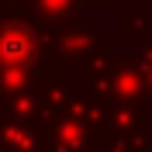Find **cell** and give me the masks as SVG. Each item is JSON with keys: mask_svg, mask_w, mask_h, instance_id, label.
Returning a JSON list of instances; mask_svg holds the SVG:
<instances>
[{"mask_svg": "<svg viewBox=\"0 0 152 152\" xmlns=\"http://www.w3.org/2000/svg\"><path fill=\"white\" fill-rule=\"evenodd\" d=\"M31 59V38L24 31H4L0 35V66H21Z\"/></svg>", "mask_w": 152, "mask_h": 152, "instance_id": "obj_1", "label": "cell"}]
</instances>
